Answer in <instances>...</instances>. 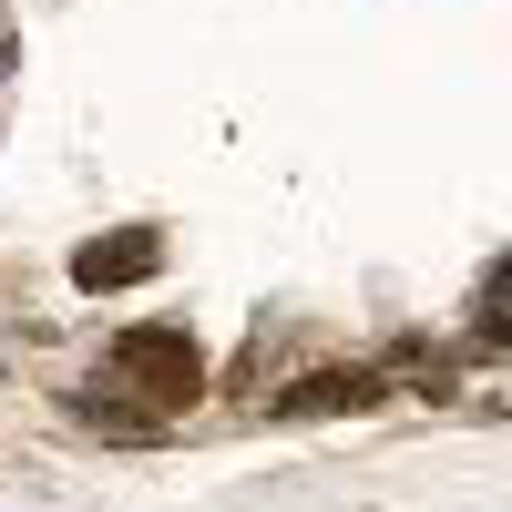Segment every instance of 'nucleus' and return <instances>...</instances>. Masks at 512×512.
Wrapping results in <instances>:
<instances>
[{"mask_svg":"<svg viewBox=\"0 0 512 512\" xmlns=\"http://www.w3.org/2000/svg\"><path fill=\"white\" fill-rule=\"evenodd\" d=\"M502 308H512V277L492 267V277H482V308H472V338H482V349H502V338H512V318H502Z\"/></svg>","mask_w":512,"mask_h":512,"instance_id":"39448f33","label":"nucleus"},{"mask_svg":"<svg viewBox=\"0 0 512 512\" xmlns=\"http://www.w3.org/2000/svg\"><path fill=\"white\" fill-rule=\"evenodd\" d=\"M379 390H390L379 369H308L277 410H287V420H338V410H379Z\"/></svg>","mask_w":512,"mask_h":512,"instance_id":"7ed1b4c3","label":"nucleus"},{"mask_svg":"<svg viewBox=\"0 0 512 512\" xmlns=\"http://www.w3.org/2000/svg\"><path fill=\"white\" fill-rule=\"evenodd\" d=\"M113 369L134 379L154 410L205 400V359H195V338H185V328H123V338H113Z\"/></svg>","mask_w":512,"mask_h":512,"instance_id":"f257e3e1","label":"nucleus"},{"mask_svg":"<svg viewBox=\"0 0 512 512\" xmlns=\"http://www.w3.org/2000/svg\"><path fill=\"white\" fill-rule=\"evenodd\" d=\"M379 379H410V390H451V359L410 338V349H390V369H379Z\"/></svg>","mask_w":512,"mask_h":512,"instance_id":"20e7f679","label":"nucleus"},{"mask_svg":"<svg viewBox=\"0 0 512 512\" xmlns=\"http://www.w3.org/2000/svg\"><path fill=\"white\" fill-rule=\"evenodd\" d=\"M154 267H164V246H154L144 226H123V236H93V246L72 256V287H93V297H103V287H144Z\"/></svg>","mask_w":512,"mask_h":512,"instance_id":"f03ea898","label":"nucleus"}]
</instances>
